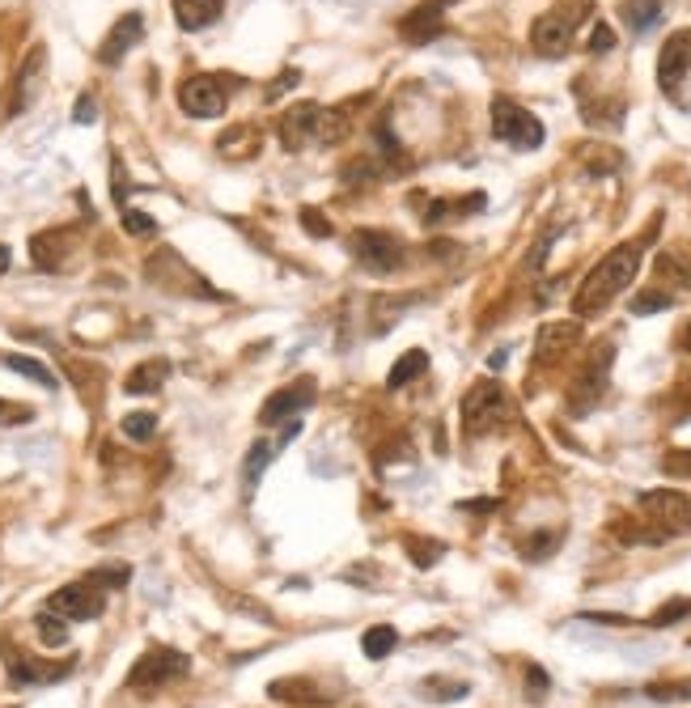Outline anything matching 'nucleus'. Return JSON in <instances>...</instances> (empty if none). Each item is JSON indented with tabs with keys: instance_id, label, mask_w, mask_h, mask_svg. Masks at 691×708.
I'll list each match as a JSON object with an SVG mask.
<instances>
[{
	"instance_id": "25",
	"label": "nucleus",
	"mask_w": 691,
	"mask_h": 708,
	"mask_svg": "<svg viewBox=\"0 0 691 708\" xmlns=\"http://www.w3.org/2000/svg\"><path fill=\"white\" fill-rule=\"evenodd\" d=\"M0 361H5V365L13 369V374H22V378H30V382L47 386V391H51V386H56V374H51V369H47L43 361H34V357H22V352H9V357H0Z\"/></svg>"
},
{
	"instance_id": "34",
	"label": "nucleus",
	"mask_w": 691,
	"mask_h": 708,
	"mask_svg": "<svg viewBox=\"0 0 691 708\" xmlns=\"http://www.w3.org/2000/svg\"><path fill=\"white\" fill-rule=\"evenodd\" d=\"M407 552L416 556L420 569H429V564H437V556L446 552V547H441V543H420V539H407Z\"/></svg>"
},
{
	"instance_id": "32",
	"label": "nucleus",
	"mask_w": 691,
	"mask_h": 708,
	"mask_svg": "<svg viewBox=\"0 0 691 708\" xmlns=\"http://www.w3.org/2000/svg\"><path fill=\"white\" fill-rule=\"evenodd\" d=\"M123 229H128V234H136V238H149L153 229H157V221L149 217V212H132V208H123Z\"/></svg>"
},
{
	"instance_id": "6",
	"label": "nucleus",
	"mask_w": 691,
	"mask_h": 708,
	"mask_svg": "<svg viewBox=\"0 0 691 708\" xmlns=\"http://www.w3.org/2000/svg\"><path fill=\"white\" fill-rule=\"evenodd\" d=\"M187 670H191V662L183 658L179 649H149L145 658L132 666L128 687H132V692H153V687L179 679V675H187Z\"/></svg>"
},
{
	"instance_id": "27",
	"label": "nucleus",
	"mask_w": 691,
	"mask_h": 708,
	"mask_svg": "<svg viewBox=\"0 0 691 708\" xmlns=\"http://www.w3.org/2000/svg\"><path fill=\"white\" fill-rule=\"evenodd\" d=\"M34 628H39V641H43V645H51V649L68 645V628H64V619H60L56 611H43L39 619H34Z\"/></svg>"
},
{
	"instance_id": "36",
	"label": "nucleus",
	"mask_w": 691,
	"mask_h": 708,
	"mask_svg": "<svg viewBox=\"0 0 691 708\" xmlns=\"http://www.w3.org/2000/svg\"><path fill=\"white\" fill-rule=\"evenodd\" d=\"M611 47H615V30L607 22H598L594 34H590V51H594V56H602V51H611Z\"/></svg>"
},
{
	"instance_id": "9",
	"label": "nucleus",
	"mask_w": 691,
	"mask_h": 708,
	"mask_svg": "<svg viewBox=\"0 0 691 708\" xmlns=\"http://www.w3.org/2000/svg\"><path fill=\"white\" fill-rule=\"evenodd\" d=\"M641 509L653 518V526H662V535L691 530V497H683V492H670V488L641 492Z\"/></svg>"
},
{
	"instance_id": "11",
	"label": "nucleus",
	"mask_w": 691,
	"mask_h": 708,
	"mask_svg": "<svg viewBox=\"0 0 691 708\" xmlns=\"http://www.w3.org/2000/svg\"><path fill=\"white\" fill-rule=\"evenodd\" d=\"M691 73V30L670 34L666 47H662V60H658V85L666 94H679V85Z\"/></svg>"
},
{
	"instance_id": "37",
	"label": "nucleus",
	"mask_w": 691,
	"mask_h": 708,
	"mask_svg": "<svg viewBox=\"0 0 691 708\" xmlns=\"http://www.w3.org/2000/svg\"><path fill=\"white\" fill-rule=\"evenodd\" d=\"M90 581L102 590H111V586H123V581H128V569H94Z\"/></svg>"
},
{
	"instance_id": "18",
	"label": "nucleus",
	"mask_w": 691,
	"mask_h": 708,
	"mask_svg": "<svg viewBox=\"0 0 691 708\" xmlns=\"http://www.w3.org/2000/svg\"><path fill=\"white\" fill-rule=\"evenodd\" d=\"M68 662H60V666H47V662H39V658H26V653H13V662H9V679L13 683H56V679H64L68 675Z\"/></svg>"
},
{
	"instance_id": "19",
	"label": "nucleus",
	"mask_w": 691,
	"mask_h": 708,
	"mask_svg": "<svg viewBox=\"0 0 691 708\" xmlns=\"http://www.w3.org/2000/svg\"><path fill=\"white\" fill-rule=\"evenodd\" d=\"M43 64H47V56H43V47H34L30 51V60L22 64V73H17V90H13V98H9V115H17V111H26L30 106V98H34V90H39V73H43Z\"/></svg>"
},
{
	"instance_id": "3",
	"label": "nucleus",
	"mask_w": 691,
	"mask_h": 708,
	"mask_svg": "<svg viewBox=\"0 0 691 708\" xmlns=\"http://www.w3.org/2000/svg\"><path fill=\"white\" fill-rule=\"evenodd\" d=\"M348 251H352V259H357L365 272H378V276L399 272L403 263H407L403 238L386 234V229H357V234H352V242H348Z\"/></svg>"
},
{
	"instance_id": "4",
	"label": "nucleus",
	"mask_w": 691,
	"mask_h": 708,
	"mask_svg": "<svg viewBox=\"0 0 691 708\" xmlns=\"http://www.w3.org/2000/svg\"><path fill=\"white\" fill-rule=\"evenodd\" d=\"M492 136L505 140L509 149H539L543 145V123L513 98H492Z\"/></svg>"
},
{
	"instance_id": "33",
	"label": "nucleus",
	"mask_w": 691,
	"mask_h": 708,
	"mask_svg": "<svg viewBox=\"0 0 691 708\" xmlns=\"http://www.w3.org/2000/svg\"><path fill=\"white\" fill-rule=\"evenodd\" d=\"M683 615H691V598H679V603H666L658 615L649 619V628H666V624H675V619H683Z\"/></svg>"
},
{
	"instance_id": "10",
	"label": "nucleus",
	"mask_w": 691,
	"mask_h": 708,
	"mask_svg": "<svg viewBox=\"0 0 691 708\" xmlns=\"http://www.w3.org/2000/svg\"><path fill=\"white\" fill-rule=\"evenodd\" d=\"M102 607H106V590L94 586L90 577L77 581V586L56 590V594H51V603H47V611H56L60 619H98Z\"/></svg>"
},
{
	"instance_id": "42",
	"label": "nucleus",
	"mask_w": 691,
	"mask_h": 708,
	"mask_svg": "<svg viewBox=\"0 0 691 708\" xmlns=\"http://www.w3.org/2000/svg\"><path fill=\"white\" fill-rule=\"evenodd\" d=\"M9 268V246H0V272Z\"/></svg>"
},
{
	"instance_id": "2",
	"label": "nucleus",
	"mask_w": 691,
	"mask_h": 708,
	"mask_svg": "<svg viewBox=\"0 0 691 708\" xmlns=\"http://www.w3.org/2000/svg\"><path fill=\"white\" fill-rule=\"evenodd\" d=\"M594 9L586 5V0H573V5H556V9H547L535 26H530V43H535L539 56H564V51L573 47L577 39V30L581 22H586Z\"/></svg>"
},
{
	"instance_id": "29",
	"label": "nucleus",
	"mask_w": 691,
	"mask_h": 708,
	"mask_svg": "<svg viewBox=\"0 0 691 708\" xmlns=\"http://www.w3.org/2000/svg\"><path fill=\"white\" fill-rule=\"evenodd\" d=\"M420 692L429 700H458V696H467V683H458V679H424Z\"/></svg>"
},
{
	"instance_id": "15",
	"label": "nucleus",
	"mask_w": 691,
	"mask_h": 708,
	"mask_svg": "<svg viewBox=\"0 0 691 708\" xmlns=\"http://www.w3.org/2000/svg\"><path fill=\"white\" fill-rule=\"evenodd\" d=\"M140 34H145V17H140V13H123L119 22L111 26V34L102 39L98 60H102V64H119V60L140 43Z\"/></svg>"
},
{
	"instance_id": "43",
	"label": "nucleus",
	"mask_w": 691,
	"mask_h": 708,
	"mask_svg": "<svg viewBox=\"0 0 691 708\" xmlns=\"http://www.w3.org/2000/svg\"><path fill=\"white\" fill-rule=\"evenodd\" d=\"M687 340H691V327H687Z\"/></svg>"
},
{
	"instance_id": "12",
	"label": "nucleus",
	"mask_w": 691,
	"mask_h": 708,
	"mask_svg": "<svg viewBox=\"0 0 691 708\" xmlns=\"http://www.w3.org/2000/svg\"><path fill=\"white\" fill-rule=\"evenodd\" d=\"M314 403V378H297L293 386H280V391L259 407V424H280V420H293L297 412H306Z\"/></svg>"
},
{
	"instance_id": "31",
	"label": "nucleus",
	"mask_w": 691,
	"mask_h": 708,
	"mask_svg": "<svg viewBox=\"0 0 691 708\" xmlns=\"http://www.w3.org/2000/svg\"><path fill=\"white\" fill-rule=\"evenodd\" d=\"M272 450H276V446H268V441H259V446H251V458H246V484H255V475L268 471V463H272Z\"/></svg>"
},
{
	"instance_id": "22",
	"label": "nucleus",
	"mask_w": 691,
	"mask_h": 708,
	"mask_svg": "<svg viewBox=\"0 0 691 708\" xmlns=\"http://www.w3.org/2000/svg\"><path fill=\"white\" fill-rule=\"evenodd\" d=\"M217 149L225 157H255L263 149V132L255 128V123H238V128H229L221 140H217Z\"/></svg>"
},
{
	"instance_id": "28",
	"label": "nucleus",
	"mask_w": 691,
	"mask_h": 708,
	"mask_svg": "<svg viewBox=\"0 0 691 708\" xmlns=\"http://www.w3.org/2000/svg\"><path fill=\"white\" fill-rule=\"evenodd\" d=\"M153 433H157V416H153V412H132V416H123V437L149 441Z\"/></svg>"
},
{
	"instance_id": "13",
	"label": "nucleus",
	"mask_w": 691,
	"mask_h": 708,
	"mask_svg": "<svg viewBox=\"0 0 691 708\" xmlns=\"http://www.w3.org/2000/svg\"><path fill=\"white\" fill-rule=\"evenodd\" d=\"M318 115H323V106L318 102H297L293 111L280 119V145L289 153L306 149V145H318Z\"/></svg>"
},
{
	"instance_id": "41",
	"label": "nucleus",
	"mask_w": 691,
	"mask_h": 708,
	"mask_svg": "<svg viewBox=\"0 0 691 708\" xmlns=\"http://www.w3.org/2000/svg\"><path fill=\"white\" fill-rule=\"evenodd\" d=\"M94 115H98L94 98H90V94H81V98H77V106H73V119H77V123H94Z\"/></svg>"
},
{
	"instance_id": "14",
	"label": "nucleus",
	"mask_w": 691,
	"mask_h": 708,
	"mask_svg": "<svg viewBox=\"0 0 691 708\" xmlns=\"http://www.w3.org/2000/svg\"><path fill=\"white\" fill-rule=\"evenodd\" d=\"M581 344V323H543L539 327V340H535V357H539V365H556L560 357H569V352Z\"/></svg>"
},
{
	"instance_id": "24",
	"label": "nucleus",
	"mask_w": 691,
	"mask_h": 708,
	"mask_svg": "<svg viewBox=\"0 0 691 708\" xmlns=\"http://www.w3.org/2000/svg\"><path fill=\"white\" fill-rule=\"evenodd\" d=\"M424 369H429V352H420V348H412V352H403V357L395 361V369L391 374H386V386H391V391H403L407 382H416Z\"/></svg>"
},
{
	"instance_id": "23",
	"label": "nucleus",
	"mask_w": 691,
	"mask_h": 708,
	"mask_svg": "<svg viewBox=\"0 0 691 708\" xmlns=\"http://www.w3.org/2000/svg\"><path fill=\"white\" fill-rule=\"evenodd\" d=\"M619 13H624L628 30L645 34V30L658 26V17H662V0H619Z\"/></svg>"
},
{
	"instance_id": "26",
	"label": "nucleus",
	"mask_w": 691,
	"mask_h": 708,
	"mask_svg": "<svg viewBox=\"0 0 691 708\" xmlns=\"http://www.w3.org/2000/svg\"><path fill=\"white\" fill-rule=\"evenodd\" d=\"M395 645H399V632H395V628H386V624L369 628V632H365V641H361V649H365V658H369V662H382Z\"/></svg>"
},
{
	"instance_id": "17",
	"label": "nucleus",
	"mask_w": 691,
	"mask_h": 708,
	"mask_svg": "<svg viewBox=\"0 0 691 708\" xmlns=\"http://www.w3.org/2000/svg\"><path fill=\"white\" fill-rule=\"evenodd\" d=\"M73 229H47V234H39L30 242V251H34V263H39L43 272H56V268H64V259H68V251H73Z\"/></svg>"
},
{
	"instance_id": "30",
	"label": "nucleus",
	"mask_w": 691,
	"mask_h": 708,
	"mask_svg": "<svg viewBox=\"0 0 691 708\" xmlns=\"http://www.w3.org/2000/svg\"><path fill=\"white\" fill-rule=\"evenodd\" d=\"M675 306V297H670L666 289H649L641 297H632V314H658V310H670Z\"/></svg>"
},
{
	"instance_id": "40",
	"label": "nucleus",
	"mask_w": 691,
	"mask_h": 708,
	"mask_svg": "<svg viewBox=\"0 0 691 708\" xmlns=\"http://www.w3.org/2000/svg\"><path fill=\"white\" fill-rule=\"evenodd\" d=\"M526 692H530V700H543V692H547V675L539 666H530L526 670Z\"/></svg>"
},
{
	"instance_id": "39",
	"label": "nucleus",
	"mask_w": 691,
	"mask_h": 708,
	"mask_svg": "<svg viewBox=\"0 0 691 708\" xmlns=\"http://www.w3.org/2000/svg\"><path fill=\"white\" fill-rule=\"evenodd\" d=\"M301 221H306V229H310L314 238H327L331 234V221H323V212H314V208L301 212Z\"/></svg>"
},
{
	"instance_id": "8",
	"label": "nucleus",
	"mask_w": 691,
	"mask_h": 708,
	"mask_svg": "<svg viewBox=\"0 0 691 708\" xmlns=\"http://www.w3.org/2000/svg\"><path fill=\"white\" fill-rule=\"evenodd\" d=\"M607 369H611V344H602L590 357V365L573 378V391H569V412L573 416H586L598 407L602 391H607Z\"/></svg>"
},
{
	"instance_id": "38",
	"label": "nucleus",
	"mask_w": 691,
	"mask_h": 708,
	"mask_svg": "<svg viewBox=\"0 0 691 708\" xmlns=\"http://www.w3.org/2000/svg\"><path fill=\"white\" fill-rule=\"evenodd\" d=\"M662 467L670 475H691V450H675V454H666L662 458Z\"/></svg>"
},
{
	"instance_id": "7",
	"label": "nucleus",
	"mask_w": 691,
	"mask_h": 708,
	"mask_svg": "<svg viewBox=\"0 0 691 708\" xmlns=\"http://www.w3.org/2000/svg\"><path fill=\"white\" fill-rule=\"evenodd\" d=\"M225 102H229V90H225V77H187L179 85V106L191 115V119H217L225 111Z\"/></svg>"
},
{
	"instance_id": "5",
	"label": "nucleus",
	"mask_w": 691,
	"mask_h": 708,
	"mask_svg": "<svg viewBox=\"0 0 691 708\" xmlns=\"http://www.w3.org/2000/svg\"><path fill=\"white\" fill-rule=\"evenodd\" d=\"M509 416V399L501 391V382H475L467 399H463V433L467 437H484L496 424Z\"/></svg>"
},
{
	"instance_id": "16",
	"label": "nucleus",
	"mask_w": 691,
	"mask_h": 708,
	"mask_svg": "<svg viewBox=\"0 0 691 708\" xmlns=\"http://www.w3.org/2000/svg\"><path fill=\"white\" fill-rule=\"evenodd\" d=\"M441 26H446V0H429V5H420V9H412L399 22V34L407 43H429V39H437L441 34Z\"/></svg>"
},
{
	"instance_id": "1",
	"label": "nucleus",
	"mask_w": 691,
	"mask_h": 708,
	"mask_svg": "<svg viewBox=\"0 0 691 708\" xmlns=\"http://www.w3.org/2000/svg\"><path fill=\"white\" fill-rule=\"evenodd\" d=\"M636 272H641V246H636V242L615 246V251L602 255V259L594 263V272L581 280V289H577V297H573V314H577V318H590V314H598V310H607L615 297L636 280Z\"/></svg>"
},
{
	"instance_id": "20",
	"label": "nucleus",
	"mask_w": 691,
	"mask_h": 708,
	"mask_svg": "<svg viewBox=\"0 0 691 708\" xmlns=\"http://www.w3.org/2000/svg\"><path fill=\"white\" fill-rule=\"evenodd\" d=\"M225 0H174V17H179L183 30H204L221 17Z\"/></svg>"
},
{
	"instance_id": "21",
	"label": "nucleus",
	"mask_w": 691,
	"mask_h": 708,
	"mask_svg": "<svg viewBox=\"0 0 691 708\" xmlns=\"http://www.w3.org/2000/svg\"><path fill=\"white\" fill-rule=\"evenodd\" d=\"M166 378H170V361H145V365H136L132 374L123 378V391H128V395H157Z\"/></svg>"
},
{
	"instance_id": "35",
	"label": "nucleus",
	"mask_w": 691,
	"mask_h": 708,
	"mask_svg": "<svg viewBox=\"0 0 691 708\" xmlns=\"http://www.w3.org/2000/svg\"><path fill=\"white\" fill-rule=\"evenodd\" d=\"M649 696L653 700H687L691 683H658V687H649Z\"/></svg>"
}]
</instances>
